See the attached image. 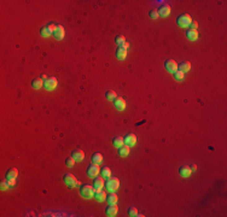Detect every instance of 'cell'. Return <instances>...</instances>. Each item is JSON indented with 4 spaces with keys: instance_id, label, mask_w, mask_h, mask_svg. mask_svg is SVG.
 I'll return each mask as SVG.
<instances>
[{
    "instance_id": "obj_1",
    "label": "cell",
    "mask_w": 227,
    "mask_h": 217,
    "mask_svg": "<svg viewBox=\"0 0 227 217\" xmlns=\"http://www.w3.org/2000/svg\"><path fill=\"white\" fill-rule=\"evenodd\" d=\"M94 187L91 184H81L80 187V194L82 195L85 199H91L94 197Z\"/></svg>"
},
{
    "instance_id": "obj_2",
    "label": "cell",
    "mask_w": 227,
    "mask_h": 217,
    "mask_svg": "<svg viewBox=\"0 0 227 217\" xmlns=\"http://www.w3.org/2000/svg\"><path fill=\"white\" fill-rule=\"evenodd\" d=\"M118 186H120V181H118V179L117 177H109V179H106V182H105V188H106V191H109V192H115L117 188H118Z\"/></svg>"
},
{
    "instance_id": "obj_3",
    "label": "cell",
    "mask_w": 227,
    "mask_h": 217,
    "mask_svg": "<svg viewBox=\"0 0 227 217\" xmlns=\"http://www.w3.org/2000/svg\"><path fill=\"white\" fill-rule=\"evenodd\" d=\"M192 22V18L190 15L187 13H184V15H180L178 18H176V24L180 27V28H187L190 25V23Z\"/></svg>"
},
{
    "instance_id": "obj_4",
    "label": "cell",
    "mask_w": 227,
    "mask_h": 217,
    "mask_svg": "<svg viewBox=\"0 0 227 217\" xmlns=\"http://www.w3.org/2000/svg\"><path fill=\"white\" fill-rule=\"evenodd\" d=\"M55 30H56V25L52 24V23H50V24H47V25H44V27L40 29V34H41V36H44V38H48V36L53 35Z\"/></svg>"
},
{
    "instance_id": "obj_5",
    "label": "cell",
    "mask_w": 227,
    "mask_h": 217,
    "mask_svg": "<svg viewBox=\"0 0 227 217\" xmlns=\"http://www.w3.org/2000/svg\"><path fill=\"white\" fill-rule=\"evenodd\" d=\"M99 173H100V169H99L98 164L92 163L91 165H88V168H87V175H88V177L94 179L96 176H98V174Z\"/></svg>"
},
{
    "instance_id": "obj_6",
    "label": "cell",
    "mask_w": 227,
    "mask_h": 217,
    "mask_svg": "<svg viewBox=\"0 0 227 217\" xmlns=\"http://www.w3.org/2000/svg\"><path fill=\"white\" fill-rule=\"evenodd\" d=\"M57 85H58V81H57L56 77H47L44 82V86L47 91H53L56 89Z\"/></svg>"
},
{
    "instance_id": "obj_7",
    "label": "cell",
    "mask_w": 227,
    "mask_h": 217,
    "mask_svg": "<svg viewBox=\"0 0 227 217\" xmlns=\"http://www.w3.org/2000/svg\"><path fill=\"white\" fill-rule=\"evenodd\" d=\"M63 180H64V182H65V184L68 186L69 188L75 187L76 184H78V180H76V177L73 174H65L64 177H63Z\"/></svg>"
},
{
    "instance_id": "obj_8",
    "label": "cell",
    "mask_w": 227,
    "mask_h": 217,
    "mask_svg": "<svg viewBox=\"0 0 227 217\" xmlns=\"http://www.w3.org/2000/svg\"><path fill=\"white\" fill-rule=\"evenodd\" d=\"M164 68H166V70H167L168 73H173V74H174V73L178 70V64H176L175 60L168 59V60H166V63H164Z\"/></svg>"
},
{
    "instance_id": "obj_9",
    "label": "cell",
    "mask_w": 227,
    "mask_h": 217,
    "mask_svg": "<svg viewBox=\"0 0 227 217\" xmlns=\"http://www.w3.org/2000/svg\"><path fill=\"white\" fill-rule=\"evenodd\" d=\"M123 140H125V145H127V146H129V147L134 146V145L136 144V134H133V133H128L125 138H123Z\"/></svg>"
},
{
    "instance_id": "obj_10",
    "label": "cell",
    "mask_w": 227,
    "mask_h": 217,
    "mask_svg": "<svg viewBox=\"0 0 227 217\" xmlns=\"http://www.w3.org/2000/svg\"><path fill=\"white\" fill-rule=\"evenodd\" d=\"M117 212H118V207H117L116 204H109L108 207L105 209V214H106V216H109V217L116 216Z\"/></svg>"
},
{
    "instance_id": "obj_11",
    "label": "cell",
    "mask_w": 227,
    "mask_h": 217,
    "mask_svg": "<svg viewBox=\"0 0 227 217\" xmlns=\"http://www.w3.org/2000/svg\"><path fill=\"white\" fill-rule=\"evenodd\" d=\"M94 189H102L103 187L105 186V182H104V177L103 176H96L93 179V184Z\"/></svg>"
},
{
    "instance_id": "obj_12",
    "label": "cell",
    "mask_w": 227,
    "mask_h": 217,
    "mask_svg": "<svg viewBox=\"0 0 227 217\" xmlns=\"http://www.w3.org/2000/svg\"><path fill=\"white\" fill-rule=\"evenodd\" d=\"M114 105H115V108H117L118 111H123L126 108V100L123 98L117 97L114 100Z\"/></svg>"
},
{
    "instance_id": "obj_13",
    "label": "cell",
    "mask_w": 227,
    "mask_h": 217,
    "mask_svg": "<svg viewBox=\"0 0 227 217\" xmlns=\"http://www.w3.org/2000/svg\"><path fill=\"white\" fill-rule=\"evenodd\" d=\"M64 34H65L64 27L63 25H56V30L53 33V36L56 38L57 40H62L64 38Z\"/></svg>"
},
{
    "instance_id": "obj_14",
    "label": "cell",
    "mask_w": 227,
    "mask_h": 217,
    "mask_svg": "<svg viewBox=\"0 0 227 217\" xmlns=\"http://www.w3.org/2000/svg\"><path fill=\"white\" fill-rule=\"evenodd\" d=\"M71 157L75 159V162H81L85 158V153H83V151H81L80 148H76V150H74L71 152Z\"/></svg>"
},
{
    "instance_id": "obj_15",
    "label": "cell",
    "mask_w": 227,
    "mask_h": 217,
    "mask_svg": "<svg viewBox=\"0 0 227 217\" xmlns=\"http://www.w3.org/2000/svg\"><path fill=\"white\" fill-rule=\"evenodd\" d=\"M18 176V170L16 168H10L6 174H5V177L6 180H16V177Z\"/></svg>"
},
{
    "instance_id": "obj_16",
    "label": "cell",
    "mask_w": 227,
    "mask_h": 217,
    "mask_svg": "<svg viewBox=\"0 0 227 217\" xmlns=\"http://www.w3.org/2000/svg\"><path fill=\"white\" fill-rule=\"evenodd\" d=\"M157 12H158V16L167 17V16H169V13H170V6L169 5H167V4H163V5L158 9Z\"/></svg>"
},
{
    "instance_id": "obj_17",
    "label": "cell",
    "mask_w": 227,
    "mask_h": 217,
    "mask_svg": "<svg viewBox=\"0 0 227 217\" xmlns=\"http://www.w3.org/2000/svg\"><path fill=\"white\" fill-rule=\"evenodd\" d=\"M191 173H192V170L187 165H182V166L179 168V174H180V176H182V177H189L191 175Z\"/></svg>"
},
{
    "instance_id": "obj_18",
    "label": "cell",
    "mask_w": 227,
    "mask_h": 217,
    "mask_svg": "<svg viewBox=\"0 0 227 217\" xmlns=\"http://www.w3.org/2000/svg\"><path fill=\"white\" fill-rule=\"evenodd\" d=\"M106 193L102 189H96L94 191V198H96V200H98V202H104L105 199H106Z\"/></svg>"
},
{
    "instance_id": "obj_19",
    "label": "cell",
    "mask_w": 227,
    "mask_h": 217,
    "mask_svg": "<svg viewBox=\"0 0 227 217\" xmlns=\"http://www.w3.org/2000/svg\"><path fill=\"white\" fill-rule=\"evenodd\" d=\"M186 38L190 40V41H196L198 39V32L194 30V29H189L186 32Z\"/></svg>"
},
{
    "instance_id": "obj_20",
    "label": "cell",
    "mask_w": 227,
    "mask_h": 217,
    "mask_svg": "<svg viewBox=\"0 0 227 217\" xmlns=\"http://www.w3.org/2000/svg\"><path fill=\"white\" fill-rule=\"evenodd\" d=\"M117 153H118V156H120V157H127V156L129 154V146H127V145H122L121 147H118V148H117Z\"/></svg>"
},
{
    "instance_id": "obj_21",
    "label": "cell",
    "mask_w": 227,
    "mask_h": 217,
    "mask_svg": "<svg viewBox=\"0 0 227 217\" xmlns=\"http://www.w3.org/2000/svg\"><path fill=\"white\" fill-rule=\"evenodd\" d=\"M178 69H180V71H182V73L185 74V73H187V71H190V70H191V63H190V62H187V60L181 62L180 65H178Z\"/></svg>"
},
{
    "instance_id": "obj_22",
    "label": "cell",
    "mask_w": 227,
    "mask_h": 217,
    "mask_svg": "<svg viewBox=\"0 0 227 217\" xmlns=\"http://www.w3.org/2000/svg\"><path fill=\"white\" fill-rule=\"evenodd\" d=\"M127 57V50L122 48V47H118L117 51H116V58L120 59V60H123Z\"/></svg>"
},
{
    "instance_id": "obj_23",
    "label": "cell",
    "mask_w": 227,
    "mask_h": 217,
    "mask_svg": "<svg viewBox=\"0 0 227 217\" xmlns=\"http://www.w3.org/2000/svg\"><path fill=\"white\" fill-rule=\"evenodd\" d=\"M42 86H44V82H42V78H41V77L34 78V80L32 81V87H33L34 89H40Z\"/></svg>"
},
{
    "instance_id": "obj_24",
    "label": "cell",
    "mask_w": 227,
    "mask_h": 217,
    "mask_svg": "<svg viewBox=\"0 0 227 217\" xmlns=\"http://www.w3.org/2000/svg\"><path fill=\"white\" fill-rule=\"evenodd\" d=\"M92 159V163H96V164H100L103 162V156L99 153V152H96V153H93L91 157Z\"/></svg>"
},
{
    "instance_id": "obj_25",
    "label": "cell",
    "mask_w": 227,
    "mask_h": 217,
    "mask_svg": "<svg viewBox=\"0 0 227 217\" xmlns=\"http://www.w3.org/2000/svg\"><path fill=\"white\" fill-rule=\"evenodd\" d=\"M113 145L115 147H121L122 145H125V140H123V138H121V136H116V138H114L113 139Z\"/></svg>"
},
{
    "instance_id": "obj_26",
    "label": "cell",
    "mask_w": 227,
    "mask_h": 217,
    "mask_svg": "<svg viewBox=\"0 0 227 217\" xmlns=\"http://www.w3.org/2000/svg\"><path fill=\"white\" fill-rule=\"evenodd\" d=\"M117 195L115 194L114 192H110V194L106 195V202L109 203V204H116L117 203Z\"/></svg>"
},
{
    "instance_id": "obj_27",
    "label": "cell",
    "mask_w": 227,
    "mask_h": 217,
    "mask_svg": "<svg viewBox=\"0 0 227 217\" xmlns=\"http://www.w3.org/2000/svg\"><path fill=\"white\" fill-rule=\"evenodd\" d=\"M100 175L104 179H109V177H111V170L108 166H103L100 169Z\"/></svg>"
},
{
    "instance_id": "obj_28",
    "label": "cell",
    "mask_w": 227,
    "mask_h": 217,
    "mask_svg": "<svg viewBox=\"0 0 227 217\" xmlns=\"http://www.w3.org/2000/svg\"><path fill=\"white\" fill-rule=\"evenodd\" d=\"M105 98L109 100V101H114L117 95H116V92L115 91H106V93H105Z\"/></svg>"
},
{
    "instance_id": "obj_29",
    "label": "cell",
    "mask_w": 227,
    "mask_h": 217,
    "mask_svg": "<svg viewBox=\"0 0 227 217\" xmlns=\"http://www.w3.org/2000/svg\"><path fill=\"white\" fill-rule=\"evenodd\" d=\"M115 42H116V45L121 46V45H123V43L126 42V38L122 35V34H118V35H116V38H115Z\"/></svg>"
},
{
    "instance_id": "obj_30",
    "label": "cell",
    "mask_w": 227,
    "mask_h": 217,
    "mask_svg": "<svg viewBox=\"0 0 227 217\" xmlns=\"http://www.w3.org/2000/svg\"><path fill=\"white\" fill-rule=\"evenodd\" d=\"M184 77H185V74H184L182 71H180V70H176V71L174 73V78H175L176 81H182Z\"/></svg>"
},
{
    "instance_id": "obj_31",
    "label": "cell",
    "mask_w": 227,
    "mask_h": 217,
    "mask_svg": "<svg viewBox=\"0 0 227 217\" xmlns=\"http://www.w3.org/2000/svg\"><path fill=\"white\" fill-rule=\"evenodd\" d=\"M65 165H67V166H70V168L74 166V165H75V159H74L73 157H68V158L65 159Z\"/></svg>"
},
{
    "instance_id": "obj_32",
    "label": "cell",
    "mask_w": 227,
    "mask_h": 217,
    "mask_svg": "<svg viewBox=\"0 0 227 217\" xmlns=\"http://www.w3.org/2000/svg\"><path fill=\"white\" fill-rule=\"evenodd\" d=\"M136 214H138V210H136V207H133V206H131L129 209H128V215L129 216H136Z\"/></svg>"
},
{
    "instance_id": "obj_33",
    "label": "cell",
    "mask_w": 227,
    "mask_h": 217,
    "mask_svg": "<svg viewBox=\"0 0 227 217\" xmlns=\"http://www.w3.org/2000/svg\"><path fill=\"white\" fill-rule=\"evenodd\" d=\"M149 16H150V18L156 20V18L158 17V12H157V10H151L150 11V13H149Z\"/></svg>"
},
{
    "instance_id": "obj_34",
    "label": "cell",
    "mask_w": 227,
    "mask_h": 217,
    "mask_svg": "<svg viewBox=\"0 0 227 217\" xmlns=\"http://www.w3.org/2000/svg\"><path fill=\"white\" fill-rule=\"evenodd\" d=\"M9 187H10V186H9V184H7V181H2V182L0 184V188H1V191H6Z\"/></svg>"
},
{
    "instance_id": "obj_35",
    "label": "cell",
    "mask_w": 227,
    "mask_h": 217,
    "mask_svg": "<svg viewBox=\"0 0 227 217\" xmlns=\"http://www.w3.org/2000/svg\"><path fill=\"white\" fill-rule=\"evenodd\" d=\"M189 27H190V29H194V30H197V27H198V23H197V22H196V21H192V22H191V23H190V25H189Z\"/></svg>"
},
{
    "instance_id": "obj_36",
    "label": "cell",
    "mask_w": 227,
    "mask_h": 217,
    "mask_svg": "<svg viewBox=\"0 0 227 217\" xmlns=\"http://www.w3.org/2000/svg\"><path fill=\"white\" fill-rule=\"evenodd\" d=\"M7 181V184L10 187H15V184H16V180H6Z\"/></svg>"
},
{
    "instance_id": "obj_37",
    "label": "cell",
    "mask_w": 227,
    "mask_h": 217,
    "mask_svg": "<svg viewBox=\"0 0 227 217\" xmlns=\"http://www.w3.org/2000/svg\"><path fill=\"white\" fill-rule=\"evenodd\" d=\"M128 46H129V45H128V42L126 41V42L123 43V45H121V46H118V47H122V48H125V50H127V48H128Z\"/></svg>"
},
{
    "instance_id": "obj_38",
    "label": "cell",
    "mask_w": 227,
    "mask_h": 217,
    "mask_svg": "<svg viewBox=\"0 0 227 217\" xmlns=\"http://www.w3.org/2000/svg\"><path fill=\"white\" fill-rule=\"evenodd\" d=\"M191 170H192V171H196V170H197V165H196V164H192V165H191Z\"/></svg>"
},
{
    "instance_id": "obj_39",
    "label": "cell",
    "mask_w": 227,
    "mask_h": 217,
    "mask_svg": "<svg viewBox=\"0 0 227 217\" xmlns=\"http://www.w3.org/2000/svg\"><path fill=\"white\" fill-rule=\"evenodd\" d=\"M41 78H44V80H46V78H47V76H46L45 74H42V75H41Z\"/></svg>"
}]
</instances>
